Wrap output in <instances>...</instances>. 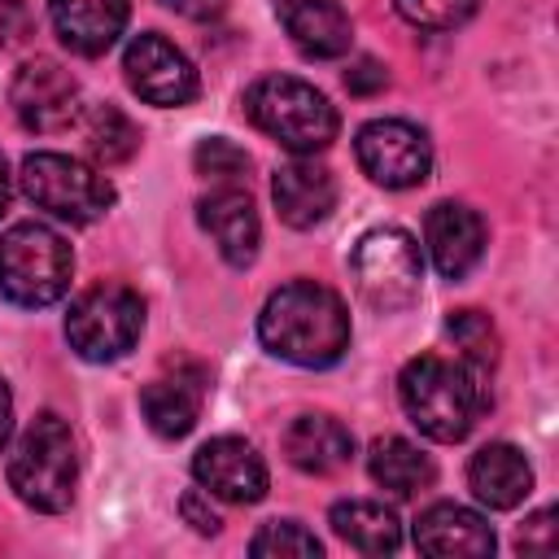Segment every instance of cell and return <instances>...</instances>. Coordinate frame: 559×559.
<instances>
[{
    "label": "cell",
    "mask_w": 559,
    "mask_h": 559,
    "mask_svg": "<svg viewBox=\"0 0 559 559\" xmlns=\"http://www.w3.org/2000/svg\"><path fill=\"white\" fill-rule=\"evenodd\" d=\"M258 336L284 362L332 367L349 349V310L332 288L314 280H293L266 297L258 314Z\"/></svg>",
    "instance_id": "cell-1"
},
{
    "label": "cell",
    "mask_w": 559,
    "mask_h": 559,
    "mask_svg": "<svg viewBox=\"0 0 559 559\" xmlns=\"http://www.w3.org/2000/svg\"><path fill=\"white\" fill-rule=\"evenodd\" d=\"M397 397L411 424L432 441H463L476 428L480 411L489 406L485 371L441 354L411 358L397 376Z\"/></svg>",
    "instance_id": "cell-2"
},
{
    "label": "cell",
    "mask_w": 559,
    "mask_h": 559,
    "mask_svg": "<svg viewBox=\"0 0 559 559\" xmlns=\"http://www.w3.org/2000/svg\"><path fill=\"white\" fill-rule=\"evenodd\" d=\"M74 480H79L74 432L61 415L39 411L9 454V485L26 507L52 515L74 502Z\"/></svg>",
    "instance_id": "cell-3"
},
{
    "label": "cell",
    "mask_w": 559,
    "mask_h": 559,
    "mask_svg": "<svg viewBox=\"0 0 559 559\" xmlns=\"http://www.w3.org/2000/svg\"><path fill=\"white\" fill-rule=\"evenodd\" d=\"M245 114L288 153H319L336 140V105L293 74H266L245 92Z\"/></svg>",
    "instance_id": "cell-4"
},
{
    "label": "cell",
    "mask_w": 559,
    "mask_h": 559,
    "mask_svg": "<svg viewBox=\"0 0 559 559\" xmlns=\"http://www.w3.org/2000/svg\"><path fill=\"white\" fill-rule=\"evenodd\" d=\"M74 275L70 245L44 223H13L0 236V297L39 310L66 297Z\"/></svg>",
    "instance_id": "cell-5"
},
{
    "label": "cell",
    "mask_w": 559,
    "mask_h": 559,
    "mask_svg": "<svg viewBox=\"0 0 559 559\" xmlns=\"http://www.w3.org/2000/svg\"><path fill=\"white\" fill-rule=\"evenodd\" d=\"M349 271H354V284H358L362 301L393 314V310H406L419 297L424 253H419L411 231L371 227L367 236H358V245L349 253Z\"/></svg>",
    "instance_id": "cell-6"
},
{
    "label": "cell",
    "mask_w": 559,
    "mask_h": 559,
    "mask_svg": "<svg viewBox=\"0 0 559 559\" xmlns=\"http://www.w3.org/2000/svg\"><path fill=\"white\" fill-rule=\"evenodd\" d=\"M144 332V301L127 284H96L70 301L66 336L70 349L87 362L122 358Z\"/></svg>",
    "instance_id": "cell-7"
},
{
    "label": "cell",
    "mask_w": 559,
    "mask_h": 559,
    "mask_svg": "<svg viewBox=\"0 0 559 559\" xmlns=\"http://www.w3.org/2000/svg\"><path fill=\"white\" fill-rule=\"evenodd\" d=\"M22 192L66 223H96L114 205V183L66 153H31L22 162Z\"/></svg>",
    "instance_id": "cell-8"
},
{
    "label": "cell",
    "mask_w": 559,
    "mask_h": 559,
    "mask_svg": "<svg viewBox=\"0 0 559 559\" xmlns=\"http://www.w3.org/2000/svg\"><path fill=\"white\" fill-rule=\"evenodd\" d=\"M358 166L384 183V188H415L432 170V144L415 122L402 118H376L354 140Z\"/></svg>",
    "instance_id": "cell-9"
},
{
    "label": "cell",
    "mask_w": 559,
    "mask_h": 559,
    "mask_svg": "<svg viewBox=\"0 0 559 559\" xmlns=\"http://www.w3.org/2000/svg\"><path fill=\"white\" fill-rule=\"evenodd\" d=\"M122 70H127L131 92H135L140 100H148V105H162V109L188 105V100L201 92V79H197V70H192V61H188L170 39H162L157 31H144V35H135V39L127 44Z\"/></svg>",
    "instance_id": "cell-10"
},
{
    "label": "cell",
    "mask_w": 559,
    "mask_h": 559,
    "mask_svg": "<svg viewBox=\"0 0 559 559\" xmlns=\"http://www.w3.org/2000/svg\"><path fill=\"white\" fill-rule=\"evenodd\" d=\"M9 100H13V114L26 131H61L74 122L79 114V83L74 74L52 61V57H31L17 66L13 74V87H9Z\"/></svg>",
    "instance_id": "cell-11"
},
{
    "label": "cell",
    "mask_w": 559,
    "mask_h": 559,
    "mask_svg": "<svg viewBox=\"0 0 559 559\" xmlns=\"http://www.w3.org/2000/svg\"><path fill=\"white\" fill-rule=\"evenodd\" d=\"M192 476L223 502H258L266 493V463L240 437H214L192 454Z\"/></svg>",
    "instance_id": "cell-12"
},
{
    "label": "cell",
    "mask_w": 559,
    "mask_h": 559,
    "mask_svg": "<svg viewBox=\"0 0 559 559\" xmlns=\"http://www.w3.org/2000/svg\"><path fill=\"white\" fill-rule=\"evenodd\" d=\"M498 537L489 520L472 507L459 502H432L415 520V550L419 555H441V559H485L493 555Z\"/></svg>",
    "instance_id": "cell-13"
},
{
    "label": "cell",
    "mask_w": 559,
    "mask_h": 559,
    "mask_svg": "<svg viewBox=\"0 0 559 559\" xmlns=\"http://www.w3.org/2000/svg\"><path fill=\"white\" fill-rule=\"evenodd\" d=\"M197 218L210 231V240L218 245V253L231 266H249L258 258V240H262V223L253 210V197L245 188H214L210 197L197 201Z\"/></svg>",
    "instance_id": "cell-14"
},
{
    "label": "cell",
    "mask_w": 559,
    "mask_h": 559,
    "mask_svg": "<svg viewBox=\"0 0 559 559\" xmlns=\"http://www.w3.org/2000/svg\"><path fill=\"white\" fill-rule=\"evenodd\" d=\"M424 240H428L432 266L445 280H463L485 253V223L476 210H467L459 201H441L424 218Z\"/></svg>",
    "instance_id": "cell-15"
},
{
    "label": "cell",
    "mask_w": 559,
    "mask_h": 559,
    "mask_svg": "<svg viewBox=\"0 0 559 559\" xmlns=\"http://www.w3.org/2000/svg\"><path fill=\"white\" fill-rule=\"evenodd\" d=\"M275 13L284 22V31L293 35V44L314 61L345 57L354 44L349 13L336 0H275Z\"/></svg>",
    "instance_id": "cell-16"
},
{
    "label": "cell",
    "mask_w": 559,
    "mask_h": 559,
    "mask_svg": "<svg viewBox=\"0 0 559 559\" xmlns=\"http://www.w3.org/2000/svg\"><path fill=\"white\" fill-rule=\"evenodd\" d=\"M271 197H275V210L288 227H314L332 214L336 205V179L328 166L319 162H288L275 170V183H271Z\"/></svg>",
    "instance_id": "cell-17"
},
{
    "label": "cell",
    "mask_w": 559,
    "mask_h": 559,
    "mask_svg": "<svg viewBox=\"0 0 559 559\" xmlns=\"http://www.w3.org/2000/svg\"><path fill=\"white\" fill-rule=\"evenodd\" d=\"M127 0H48L61 44L79 57H100L127 26Z\"/></svg>",
    "instance_id": "cell-18"
},
{
    "label": "cell",
    "mask_w": 559,
    "mask_h": 559,
    "mask_svg": "<svg viewBox=\"0 0 559 559\" xmlns=\"http://www.w3.org/2000/svg\"><path fill=\"white\" fill-rule=\"evenodd\" d=\"M284 454L297 472L328 476L354 459V432L332 415H297L284 428Z\"/></svg>",
    "instance_id": "cell-19"
},
{
    "label": "cell",
    "mask_w": 559,
    "mask_h": 559,
    "mask_svg": "<svg viewBox=\"0 0 559 559\" xmlns=\"http://www.w3.org/2000/svg\"><path fill=\"white\" fill-rule=\"evenodd\" d=\"M467 485H472V493H476L485 507L511 511V507H520V502L528 498V489H533V467H528V459H524L515 445L489 441V445H480V450L472 454V463H467Z\"/></svg>",
    "instance_id": "cell-20"
},
{
    "label": "cell",
    "mask_w": 559,
    "mask_h": 559,
    "mask_svg": "<svg viewBox=\"0 0 559 559\" xmlns=\"http://www.w3.org/2000/svg\"><path fill=\"white\" fill-rule=\"evenodd\" d=\"M201 402H205V376L197 367L188 371H175V376H162L153 380L144 393H140V411L148 419V428L157 437H188L197 415H201Z\"/></svg>",
    "instance_id": "cell-21"
},
{
    "label": "cell",
    "mask_w": 559,
    "mask_h": 559,
    "mask_svg": "<svg viewBox=\"0 0 559 559\" xmlns=\"http://www.w3.org/2000/svg\"><path fill=\"white\" fill-rule=\"evenodd\" d=\"M328 524L332 533L362 550V555H393L402 546V520L384 507V502H371V498H345L328 511Z\"/></svg>",
    "instance_id": "cell-22"
},
{
    "label": "cell",
    "mask_w": 559,
    "mask_h": 559,
    "mask_svg": "<svg viewBox=\"0 0 559 559\" xmlns=\"http://www.w3.org/2000/svg\"><path fill=\"white\" fill-rule=\"evenodd\" d=\"M367 472L393 498H411V493L428 489L432 476H437L432 459L419 445H411L406 437H376L371 450H367Z\"/></svg>",
    "instance_id": "cell-23"
},
{
    "label": "cell",
    "mask_w": 559,
    "mask_h": 559,
    "mask_svg": "<svg viewBox=\"0 0 559 559\" xmlns=\"http://www.w3.org/2000/svg\"><path fill=\"white\" fill-rule=\"evenodd\" d=\"M83 140H87V153L100 166H118V162H127L140 148L135 122L122 109H114V105H92V114L83 122Z\"/></svg>",
    "instance_id": "cell-24"
},
{
    "label": "cell",
    "mask_w": 559,
    "mask_h": 559,
    "mask_svg": "<svg viewBox=\"0 0 559 559\" xmlns=\"http://www.w3.org/2000/svg\"><path fill=\"white\" fill-rule=\"evenodd\" d=\"M249 555L253 559H319L323 542L306 524H297V520H271V524H262L253 533Z\"/></svg>",
    "instance_id": "cell-25"
},
{
    "label": "cell",
    "mask_w": 559,
    "mask_h": 559,
    "mask_svg": "<svg viewBox=\"0 0 559 559\" xmlns=\"http://www.w3.org/2000/svg\"><path fill=\"white\" fill-rule=\"evenodd\" d=\"M445 336L463 349V362L467 367L489 371L498 362V332H493L489 314H480V310H454L445 319Z\"/></svg>",
    "instance_id": "cell-26"
},
{
    "label": "cell",
    "mask_w": 559,
    "mask_h": 559,
    "mask_svg": "<svg viewBox=\"0 0 559 559\" xmlns=\"http://www.w3.org/2000/svg\"><path fill=\"white\" fill-rule=\"evenodd\" d=\"M393 4L419 31H454L480 9V0H393Z\"/></svg>",
    "instance_id": "cell-27"
},
{
    "label": "cell",
    "mask_w": 559,
    "mask_h": 559,
    "mask_svg": "<svg viewBox=\"0 0 559 559\" xmlns=\"http://www.w3.org/2000/svg\"><path fill=\"white\" fill-rule=\"evenodd\" d=\"M192 166H197V175H205V179H227V183H231V179L249 175V153H245L240 144L223 140V135H210V140L197 144Z\"/></svg>",
    "instance_id": "cell-28"
},
{
    "label": "cell",
    "mask_w": 559,
    "mask_h": 559,
    "mask_svg": "<svg viewBox=\"0 0 559 559\" xmlns=\"http://www.w3.org/2000/svg\"><path fill=\"white\" fill-rule=\"evenodd\" d=\"M555 546H559V524H555V511L550 507L537 511V515H528L520 524V533H515V550L520 555H555Z\"/></svg>",
    "instance_id": "cell-29"
},
{
    "label": "cell",
    "mask_w": 559,
    "mask_h": 559,
    "mask_svg": "<svg viewBox=\"0 0 559 559\" xmlns=\"http://www.w3.org/2000/svg\"><path fill=\"white\" fill-rule=\"evenodd\" d=\"M389 83V70L376 61V57H362V61H354L349 70H345V87L354 92V96H371V92H380Z\"/></svg>",
    "instance_id": "cell-30"
},
{
    "label": "cell",
    "mask_w": 559,
    "mask_h": 559,
    "mask_svg": "<svg viewBox=\"0 0 559 559\" xmlns=\"http://www.w3.org/2000/svg\"><path fill=\"white\" fill-rule=\"evenodd\" d=\"M179 511H183V520H188L197 533H218V528H223V520L214 515V507H210L205 493H197V489L179 498Z\"/></svg>",
    "instance_id": "cell-31"
},
{
    "label": "cell",
    "mask_w": 559,
    "mask_h": 559,
    "mask_svg": "<svg viewBox=\"0 0 559 559\" xmlns=\"http://www.w3.org/2000/svg\"><path fill=\"white\" fill-rule=\"evenodd\" d=\"M31 26V13H26V0H0V48L17 44Z\"/></svg>",
    "instance_id": "cell-32"
},
{
    "label": "cell",
    "mask_w": 559,
    "mask_h": 559,
    "mask_svg": "<svg viewBox=\"0 0 559 559\" xmlns=\"http://www.w3.org/2000/svg\"><path fill=\"white\" fill-rule=\"evenodd\" d=\"M166 9H175L179 17H192V22H210L227 9V0H162Z\"/></svg>",
    "instance_id": "cell-33"
},
{
    "label": "cell",
    "mask_w": 559,
    "mask_h": 559,
    "mask_svg": "<svg viewBox=\"0 0 559 559\" xmlns=\"http://www.w3.org/2000/svg\"><path fill=\"white\" fill-rule=\"evenodd\" d=\"M9 432H13V397H9V384L0 380V445L9 441Z\"/></svg>",
    "instance_id": "cell-34"
},
{
    "label": "cell",
    "mask_w": 559,
    "mask_h": 559,
    "mask_svg": "<svg viewBox=\"0 0 559 559\" xmlns=\"http://www.w3.org/2000/svg\"><path fill=\"white\" fill-rule=\"evenodd\" d=\"M9 210V170H4V157H0V214Z\"/></svg>",
    "instance_id": "cell-35"
}]
</instances>
